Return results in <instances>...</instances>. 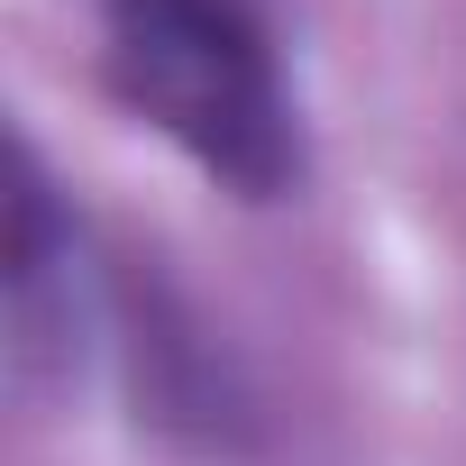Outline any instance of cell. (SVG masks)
<instances>
[{"label": "cell", "mask_w": 466, "mask_h": 466, "mask_svg": "<svg viewBox=\"0 0 466 466\" xmlns=\"http://www.w3.org/2000/svg\"><path fill=\"white\" fill-rule=\"evenodd\" d=\"M110 375L128 384L137 420L174 448H201V457H248L266 411H257V384L248 366L210 339V320L137 257H119V320H110Z\"/></svg>", "instance_id": "3957f363"}, {"label": "cell", "mask_w": 466, "mask_h": 466, "mask_svg": "<svg viewBox=\"0 0 466 466\" xmlns=\"http://www.w3.org/2000/svg\"><path fill=\"white\" fill-rule=\"evenodd\" d=\"M101 74L128 119L238 201L302 192L311 128L266 0H101Z\"/></svg>", "instance_id": "6da1fadb"}, {"label": "cell", "mask_w": 466, "mask_h": 466, "mask_svg": "<svg viewBox=\"0 0 466 466\" xmlns=\"http://www.w3.org/2000/svg\"><path fill=\"white\" fill-rule=\"evenodd\" d=\"M0 311H10V384L19 393H74L92 366H110L119 320V257L83 228V210L56 192L37 147H10V266H0Z\"/></svg>", "instance_id": "7a4b0ae2"}]
</instances>
